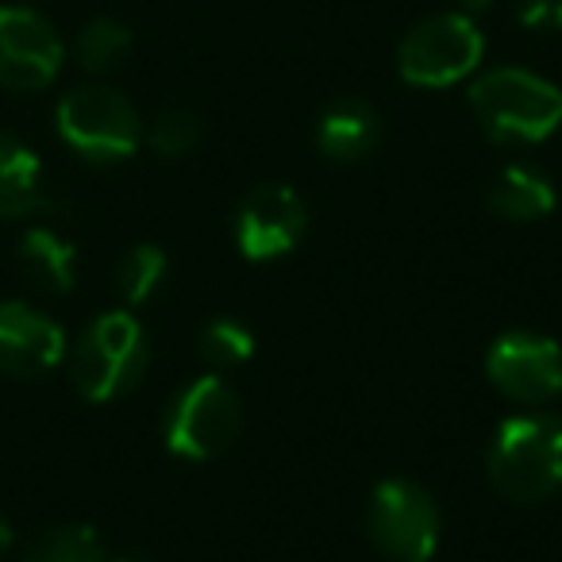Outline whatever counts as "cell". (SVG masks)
Here are the masks:
<instances>
[{"instance_id":"obj_22","label":"cell","mask_w":562,"mask_h":562,"mask_svg":"<svg viewBox=\"0 0 562 562\" xmlns=\"http://www.w3.org/2000/svg\"><path fill=\"white\" fill-rule=\"evenodd\" d=\"M459 4V12H467V16H477V12L493 9V0H454Z\"/></svg>"},{"instance_id":"obj_23","label":"cell","mask_w":562,"mask_h":562,"mask_svg":"<svg viewBox=\"0 0 562 562\" xmlns=\"http://www.w3.org/2000/svg\"><path fill=\"white\" fill-rule=\"evenodd\" d=\"M9 547H12V524L0 516V551H9Z\"/></svg>"},{"instance_id":"obj_2","label":"cell","mask_w":562,"mask_h":562,"mask_svg":"<svg viewBox=\"0 0 562 562\" xmlns=\"http://www.w3.org/2000/svg\"><path fill=\"white\" fill-rule=\"evenodd\" d=\"M470 112L493 143H543L562 124V89L524 66H497L470 81Z\"/></svg>"},{"instance_id":"obj_12","label":"cell","mask_w":562,"mask_h":562,"mask_svg":"<svg viewBox=\"0 0 562 562\" xmlns=\"http://www.w3.org/2000/svg\"><path fill=\"white\" fill-rule=\"evenodd\" d=\"M378 139H382V120H378L374 104L362 97H339L316 120V150L328 162H362L378 147Z\"/></svg>"},{"instance_id":"obj_9","label":"cell","mask_w":562,"mask_h":562,"mask_svg":"<svg viewBox=\"0 0 562 562\" xmlns=\"http://www.w3.org/2000/svg\"><path fill=\"white\" fill-rule=\"evenodd\" d=\"M308 227V209L293 186L266 181L243 196L235 212V247L250 262H273L297 250Z\"/></svg>"},{"instance_id":"obj_6","label":"cell","mask_w":562,"mask_h":562,"mask_svg":"<svg viewBox=\"0 0 562 562\" xmlns=\"http://www.w3.org/2000/svg\"><path fill=\"white\" fill-rule=\"evenodd\" d=\"M243 401L220 374H204L173 393L162 436L170 454L186 462H212L239 439Z\"/></svg>"},{"instance_id":"obj_17","label":"cell","mask_w":562,"mask_h":562,"mask_svg":"<svg viewBox=\"0 0 562 562\" xmlns=\"http://www.w3.org/2000/svg\"><path fill=\"white\" fill-rule=\"evenodd\" d=\"M74 55H78V66L86 74H112L132 55V32H127L120 20H109V16L89 20L78 32Z\"/></svg>"},{"instance_id":"obj_1","label":"cell","mask_w":562,"mask_h":562,"mask_svg":"<svg viewBox=\"0 0 562 562\" xmlns=\"http://www.w3.org/2000/svg\"><path fill=\"white\" fill-rule=\"evenodd\" d=\"M493 490L513 505H539L562 490V420L554 413H516L501 420L485 454Z\"/></svg>"},{"instance_id":"obj_19","label":"cell","mask_w":562,"mask_h":562,"mask_svg":"<svg viewBox=\"0 0 562 562\" xmlns=\"http://www.w3.org/2000/svg\"><path fill=\"white\" fill-rule=\"evenodd\" d=\"M196 347H201V359L216 374H227V370L243 367L255 355V331L243 321H235V316H216V321H209L201 328Z\"/></svg>"},{"instance_id":"obj_20","label":"cell","mask_w":562,"mask_h":562,"mask_svg":"<svg viewBox=\"0 0 562 562\" xmlns=\"http://www.w3.org/2000/svg\"><path fill=\"white\" fill-rule=\"evenodd\" d=\"M201 120L193 116V112L186 109H166L155 116V124L143 132V139L150 143V150L162 158H186L193 155L196 147H201Z\"/></svg>"},{"instance_id":"obj_16","label":"cell","mask_w":562,"mask_h":562,"mask_svg":"<svg viewBox=\"0 0 562 562\" xmlns=\"http://www.w3.org/2000/svg\"><path fill=\"white\" fill-rule=\"evenodd\" d=\"M24 562H109V551L89 524H58L27 543Z\"/></svg>"},{"instance_id":"obj_7","label":"cell","mask_w":562,"mask_h":562,"mask_svg":"<svg viewBox=\"0 0 562 562\" xmlns=\"http://www.w3.org/2000/svg\"><path fill=\"white\" fill-rule=\"evenodd\" d=\"M439 505L420 482L385 477L367 501V536L393 562H431L439 547Z\"/></svg>"},{"instance_id":"obj_5","label":"cell","mask_w":562,"mask_h":562,"mask_svg":"<svg viewBox=\"0 0 562 562\" xmlns=\"http://www.w3.org/2000/svg\"><path fill=\"white\" fill-rule=\"evenodd\" d=\"M485 58L482 27L467 12H436L408 27L397 47V74L416 89H451L474 78Z\"/></svg>"},{"instance_id":"obj_14","label":"cell","mask_w":562,"mask_h":562,"mask_svg":"<svg viewBox=\"0 0 562 562\" xmlns=\"http://www.w3.org/2000/svg\"><path fill=\"white\" fill-rule=\"evenodd\" d=\"M47 204L40 155L16 135L0 132V220H27Z\"/></svg>"},{"instance_id":"obj_4","label":"cell","mask_w":562,"mask_h":562,"mask_svg":"<svg viewBox=\"0 0 562 562\" xmlns=\"http://www.w3.org/2000/svg\"><path fill=\"white\" fill-rule=\"evenodd\" d=\"M55 127L78 158L93 166L124 162L139 150L143 120L135 104L112 86H78L58 101Z\"/></svg>"},{"instance_id":"obj_8","label":"cell","mask_w":562,"mask_h":562,"mask_svg":"<svg viewBox=\"0 0 562 562\" xmlns=\"http://www.w3.org/2000/svg\"><path fill=\"white\" fill-rule=\"evenodd\" d=\"M485 378L501 397L543 408L562 393V347L543 331H505L485 351Z\"/></svg>"},{"instance_id":"obj_11","label":"cell","mask_w":562,"mask_h":562,"mask_svg":"<svg viewBox=\"0 0 562 562\" xmlns=\"http://www.w3.org/2000/svg\"><path fill=\"white\" fill-rule=\"evenodd\" d=\"M66 331L27 301H0V370L43 378L66 359Z\"/></svg>"},{"instance_id":"obj_13","label":"cell","mask_w":562,"mask_h":562,"mask_svg":"<svg viewBox=\"0 0 562 562\" xmlns=\"http://www.w3.org/2000/svg\"><path fill=\"white\" fill-rule=\"evenodd\" d=\"M485 204L508 224H531L554 212V181L531 162H508L505 170L493 173Z\"/></svg>"},{"instance_id":"obj_21","label":"cell","mask_w":562,"mask_h":562,"mask_svg":"<svg viewBox=\"0 0 562 562\" xmlns=\"http://www.w3.org/2000/svg\"><path fill=\"white\" fill-rule=\"evenodd\" d=\"M516 20L528 32H562V0H516Z\"/></svg>"},{"instance_id":"obj_15","label":"cell","mask_w":562,"mask_h":562,"mask_svg":"<svg viewBox=\"0 0 562 562\" xmlns=\"http://www.w3.org/2000/svg\"><path fill=\"white\" fill-rule=\"evenodd\" d=\"M20 270L43 293H70L78 281V250L50 227H27L20 235Z\"/></svg>"},{"instance_id":"obj_10","label":"cell","mask_w":562,"mask_h":562,"mask_svg":"<svg viewBox=\"0 0 562 562\" xmlns=\"http://www.w3.org/2000/svg\"><path fill=\"white\" fill-rule=\"evenodd\" d=\"M66 47L50 20L20 4H0V86L12 93L47 89L63 70Z\"/></svg>"},{"instance_id":"obj_24","label":"cell","mask_w":562,"mask_h":562,"mask_svg":"<svg viewBox=\"0 0 562 562\" xmlns=\"http://www.w3.org/2000/svg\"><path fill=\"white\" fill-rule=\"evenodd\" d=\"M109 562H150L147 554H120V559H109Z\"/></svg>"},{"instance_id":"obj_18","label":"cell","mask_w":562,"mask_h":562,"mask_svg":"<svg viewBox=\"0 0 562 562\" xmlns=\"http://www.w3.org/2000/svg\"><path fill=\"white\" fill-rule=\"evenodd\" d=\"M166 270H170V262H166L162 247H155V243H139V247H132L116 266L120 301H124L127 308L147 305V301L158 293V285H162Z\"/></svg>"},{"instance_id":"obj_3","label":"cell","mask_w":562,"mask_h":562,"mask_svg":"<svg viewBox=\"0 0 562 562\" xmlns=\"http://www.w3.org/2000/svg\"><path fill=\"white\" fill-rule=\"evenodd\" d=\"M66 355H70L74 390L93 405H109L132 393L150 367L147 331L127 308L101 313Z\"/></svg>"}]
</instances>
